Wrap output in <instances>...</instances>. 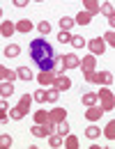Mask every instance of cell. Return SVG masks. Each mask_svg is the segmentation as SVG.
<instances>
[{
    "instance_id": "6da1fadb",
    "label": "cell",
    "mask_w": 115,
    "mask_h": 149,
    "mask_svg": "<svg viewBox=\"0 0 115 149\" xmlns=\"http://www.w3.org/2000/svg\"><path fill=\"white\" fill-rule=\"evenodd\" d=\"M28 48H30V57H32V62H35V64H41L44 60H51V57H55L53 46H51L46 39H41V37L32 39Z\"/></svg>"
},
{
    "instance_id": "7a4b0ae2",
    "label": "cell",
    "mask_w": 115,
    "mask_h": 149,
    "mask_svg": "<svg viewBox=\"0 0 115 149\" xmlns=\"http://www.w3.org/2000/svg\"><path fill=\"white\" fill-rule=\"evenodd\" d=\"M99 106H101L106 112L115 108V94L111 92L108 85H101V90H99Z\"/></svg>"
},
{
    "instance_id": "3957f363",
    "label": "cell",
    "mask_w": 115,
    "mask_h": 149,
    "mask_svg": "<svg viewBox=\"0 0 115 149\" xmlns=\"http://www.w3.org/2000/svg\"><path fill=\"white\" fill-rule=\"evenodd\" d=\"M106 39H104V35L101 37H95L88 41V48H90V53H95V55H104V51H106Z\"/></svg>"
},
{
    "instance_id": "277c9868",
    "label": "cell",
    "mask_w": 115,
    "mask_h": 149,
    "mask_svg": "<svg viewBox=\"0 0 115 149\" xmlns=\"http://www.w3.org/2000/svg\"><path fill=\"white\" fill-rule=\"evenodd\" d=\"M104 112H106V110L97 103V106H88V110L83 112V117H85L88 122H97V119H101V115H104Z\"/></svg>"
},
{
    "instance_id": "5b68a950",
    "label": "cell",
    "mask_w": 115,
    "mask_h": 149,
    "mask_svg": "<svg viewBox=\"0 0 115 149\" xmlns=\"http://www.w3.org/2000/svg\"><path fill=\"white\" fill-rule=\"evenodd\" d=\"M62 64H65V69H81V60H78L76 53H65Z\"/></svg>"
},
{
    "instance_id": "8992f818",
    "label": "cell",
    "mask_w": 115,
    "mask_h": 149,
    "mask_svg": "<svg viewBox=\"0 0 115 149\" xmlns=\"http://www.w3.org/2000/svg\"><path fill=\"white\" fill-rule=\"evenodd\" d=\"M55 76H58V71L46 69V71L37 74V83H39V85H53V83H55Z\"/></svg>"
},
{
    "instance_id": "52a82bcc",
    "label": "cell",
    "mask_w": 115,
    "mask_h": 149,
    "mask_svg": "<svg viewBox=\"0 0 115 149\" xmlns=\"http://www.w3.org/2000/svg\"><path fill=\"white\" fill-rule=\"evenodd\" d=\"M53 87H58L60 92H67L69 87H72V78L67 74H58L55 76V83H53Z\"/></svg>"
},
{
    "instance_id": "ba28073f",
    "label": "cell",
    "mask_w": 115,
    "mask_h": 149,
    "mask_svg": "<svg viewBox=\"0 0 115 149\" xmlns=\"http://www.w3.org/2000/svg\"><path fill=\"white\" fill-rule=\"evenodd\" d=\"M97 67V55L92 53V55H83V60H81V71H95Z\"/></svg>"
},
{
    "instance_id": "9c48e42d",
    "label": "cell",
    "mask_w": 115,
    "mask_h": 149,
    "mask_svg": "<svg viewBox=\"0 0 115 149\" xmlns=\"http://www.w3.org/2000/svg\"><path fill=\"white\" fill-rule=\"evenodd\" d=\"M14 32H16V23H12L9 19H5L0 23V35H2V37H12Z\"/></svg>"
},
{
    "instance_id": "30bf717a",
    "label": "cell",
    "mask_w": 115,
    "mask_h": 149,
    "mask_svg": "<svg viewBox=\"0 0 115 149\" xmlns=\"http://www.w3.org/2000/svg\"><path fill=\"white\" fill-rule=\"evenodd\" d=\"M92 12H88V9H81L76 14V25H90V21H92Z\"/></svg>"
},
{
    "instance_id": "8fae6325",
    "label": "cell",
    "mask_w": 115,
    "mask_h": 149,
    "mask_svg": "<svg viewBox=\"0 0 115 149\" xmlns=\"http://www.w3.org/2000/svg\"><path fill=\"white\" fill-rule=\"evenodd\" d=\"M65 119H67V110H65V108H60V106H55V108L51 110V122L60 124V122H65Z\"/></svg>"
},
{
    "instance_id": "7c38bea8",
    "label": "cell",
    "mask_w": 115,
    "mask_h": 149,
    "mask_svg": "<svg viewBox=\"0 0 115 149\" xmlns=\"http://www.w3.org/2000/svg\"><path fill=\"white\" fill-rule=\"evenodd\" d=\"M0 78L2 80H9V83H14L19 74H16V69H9V67H0Z\"/></svg>"
},
{
    "instance_id": "4fadbf2b",
    "label": "cell",
    "mask_w": 115,
    "mask_h": 149,
    "mask_svg": "<svg viewBox=\"0 0 115 149\" xmlns=\"http://www.w3.org/2000/svg\"><path fill=\"white\" fill-rule=\"evenodd\" d=\"M32 28H35V25H32V21H30V19H19V21H16V32L28 35Z\"/></svg>"
},
{
    "instance_id": "5bb4252c",
    "label": "cell",
    "mask_w": 115,
    "mask_h": 149,
    "mask_svg": "<svg viewBox=\"0 0 115 149\" xmlns=\"http://www.w3.org/2000/svg\"><path fill=\"white\" fill-rule=\"evenodd\" d=\"M81 101H83V106H97L99 103V92H85L81 96Z\"/></svg>"
},
{
    "instance_id": "9a60e30c",
    "label": "cell",
    "mask_w": 115,
    "mask_h": 149,
    "mask_svg": "<svg viewBox=\"0 0 115 149\" xmlns=\"http://www.w3.org/2000/svg\"><path fill=\"white\" fill-rule=\"evenodd\" d=\"M2 55L5 57H19L21 55V46L19 44H7L5 51H2Z\"/></svg>"
},
{
    "instance_id": "2e32d148",
    "label": "cell",
    "mask_w": 115,
    "mask_h": 149,
    "mask_svg": "<svg viewBox=\"0 0 115 149\" xmlns=\"http://www.w3.org/2000/svg\"><path fill=\"white\" fill-rule=\"evenodd\" d=\"M32 119H35V124H46L51 119V110H35Z\"/></svg>"
},
{
    "instance_id": "e0dca14e",
    "label": "cell",
    "mask_w": 115,
    "mask_h": 149,
    "mask_svg": "<svg viewBox=\"0 0 115 149\" xmlns=\"http://www.w3.org/2000/svg\"><path fill=\"white\" fill-rule=\"evenodd\" d=\"M30 133H32L35 138H48V129H46V124H32Z\"/></svg>"
},
{
    "instance_id": "ac0fdd59",
    "label": "cell",
    "mask_w": 115,
    "mask_h": 149,
    "mask_svg": "<svg viewBox=\"0 0 115 149\" xmlns=\"http://www.w3.org/2000/svg\"><path fill=\"white\" fill-rule=\"evenodd\" d=\"M99 135H101V129L97 126L95 122H90V126L85 129V138H88V140H97Z\"/></svg>"
},
{
    "instance_id": "d6986e66",
    "label": "cell",
    "mask_w": 115,
    "mask_h": 149,
    "mask_svg": "<svg viewBox=\"0 0 115 149\" xmlns=\"http://www.w3.org/2000/svg\"><path fill=\"white\" fill-rule=\"evenodd\" d=\"M83 7H85L88 12H92V14H99V12H101V2H99V0H83Z\"/></svg>"
},
{
    "instance_id": "ffe728a7",
    "label": "cell",
    "mask_w": 115,
    "mask_h": 149,
    "mask_svg": "<svg viewBox=\"0 0 115 149\" xmlns=\"http://www.w3.org/2000/svg\"><path fill=\"white\" fill-rule=\"evenodd\" d=\"M62 145H65V135H62V133L48 135V147H62Z\"/></svg>"
},
{
    "instance_id": "44dd1931",
    "label": "cell",
    "mask_w": 115,
    "mask_h": 149,
    "mask_svg": "<svg viewBox=\"0 0 115 149\" xmlns=\"http://www.w3.org/2000/svg\"><path fill=\"white\" fill-rule=\"evenodd\" d=\"M16 74H19V78H21V80H25V83L32 80V69H30V67H19Z\"/></svg>"
},
{
    "instance_id": "7402d4cb",
    "label": "cell",
    "mask_w": 115,
    "mask_h": 149,
    "mask_svg": "<svg viewBox=\"0 0 115 149\" xmlns=\"http://www.w3.org/2000/svg\"><path fill=\"white\" fill-rule=\"evenodd\" d=\"M32 101H35V96H32V94H23V96L19 99V106L28 112V110H30V106H32Z\"/></svg>"
},
{
    "instance_id": "603a6c76",
    "label": "cell",
    "mask_w": 115,
    "mask_h": 149,
    "mask_svg": "<svg viewBox=\"0 0 115 149\" xmlns=\"http://www.w3.org/2000/svg\"><path fill=\"white\" fill-rule=\"evenodd\" d=\"M0 94H2V99L12 96V94H14V85H12L9 80H2V85H0Z\"/></svg>"
},
{
    "instance_id": "cb8c5ba5",
    "label": "cell",
    "mask_w": 115,
    "mask_h": 149,
    "mask_svg": "<svg viewBox=\"0 0 115 149\" xmlns=\"http://www.w3.org/2000/svg\"><path fill=\"white\" fill-rule=\"evenodd\" d=\"M58 23H60V30H72V28L76 25V19H72V16H62Z\"/></svg>"
},
{
    "instance_id": "d4e9b609",
    "label": "cell",
    "mask_w": 115,
    "mask_h": 149,
    "mask_svg": "<svg viewBox=\"0 0 115 149\" xmlns=\"http://www.w3.org/2000/svg\"><path fill=\"white\" fill-rule=\"evenodd\" d=\"M58 99H60V90L51 85V90L46 92V103H58Z\"/></svg>"
},
{
    "instance_id": "484cf974",
    "label": "cell",
    "mask_w": 115,
    "mask_h": 149,
    "mask_svg": "<svg viewBox=\"0 0 115 149\" xmlns=\"http://www.w3.org/2000/svg\"><path fill=\"white\" fill-rule=\"evenodd\" d=\"M104 138H106V140H115V119H111V122L106 124V129H104Z\"/></svg>"
},
{
    "instance_id": "4316f807",
    "label": "cell",
    "mask_w": 115,
    "mask_h": 149,
    "mask_svg": "<svg viewBox=\"0 0 115 149\" xmlns=\"http://www.w3.org/2000/svg\"><path fill=\"white\" fill-rule=\"evenodd\" d=\"M113 74H111V71H101V74H99V85H108V87H111V85H113Z\"/></svg>"
},
{
    "instance_id": "83f0119b",
    "label": "cell",
    "mask_w": 115,
    "mask_h": 149,
    "mask_svg": "<svg viewBox=\"0 0 115 149\" xmlns=\"http://www.w3.org/2000/svg\"><path fill=\"white\" fill-rule=\"evenodd\" d=\"M9 115H12V119H23V117H25V115H28V112L23 110V108H21L19 103H16V106H14V108H9Z\"/></svg>"
},
{
    "instance_id": "f1b7e54d",
    "label": "cell",
    "mask_w": 115,
    "mask_h": 149,
    "mask_svg": "<svg viewBox=\"0 0 115 149\" xmlns=\"http://www.w3.org/2000/svg\"><path fill=\"white\" fill-rule=\"evenodd\" d=\"M83 78L92 85H99V71H83Z\"/></svg>"
},
{
    "instance_id": "f546056e",
    "label": "cell",
    "mask_w": 115,
    "mask_h": 149,
    "mask_svg": "<svg viewBox=\"0 0 115 149\" xmlns=\"http://www.w3.org/2000/svg\"><path fill=\"white\" fill-rule=\"evenodd\" d=\"M72 37H74V35H72L69 30H60V32H58V41H60V44H72Z\"/></svg>"
},
{
    "instance_id": "4dcf8cb0",
    "label": "cell",
    "mask_w": 115,
    "mask_h": 149,
    "mask_svg": "<svg viewBox=\"0 0 115 149\" xmlns=\"http://www.w3.org/2000/svg\"><path fill=\"white\" fill-rule=\"evenodd\" d=\"M65 147H67V149H76V147H78V138L69 133V135L65 138Z\"/></svg>"
},
{
    "instance_id": "1f68e13d",
    "label": "cell",
    "mask_w": 115,
    "mask_h": 149,
    "mask_svg": "<svg viewBox=\"0 0 115 149\" xmlns=\"http://www.w3.org/2000/svg\"><path fill=\"white\" fill-rule=\"evenodd\" d=\"M72 46H74V48H85V46H88V41L81 37V35H74V37H72Z\"/></svg>"
},
{
    "instance_id": "d6a6232c",
    "label": "cell",
    "mask_w": 115,
    "mask_h": 149,
    "mask_svg": "<svg viewBox=\"0 0 115 149\" xmlns=\"http://www.w3.org/2000/svg\"><path fill=\"white\" fill-rule=\"evenodd\" d=\"M37 32L39 35H48V32H51V23H48V21H39L37 23Z\"/></svg>"
},
{
    "instance_id": "836d02e7",
    "label": "cell",
    "mask_w": 115,
    "mask_h": 149,
    "mask_svg": "<svg viewBox=\"0 0 115 149\" xmlns=\"http://www.w3.org/2000/svg\"><path fill=\"white\" fill-rule=\"evenodd\" d=\"M111 14H115V9H113V5L111 2H101V16H111Z\"/></svg>"
},
{
    "instance_id": "e575fe53",
    "label": "cell",
    "mask_w": 115,
    "mask_h": 149,
    "mask_svg": "<svg viewBox=\"0 0 115 149\" xmlns=\"http://www.w3.org/2000/svg\"><path fill=\"white\" fill-rule=\"evenodd\" d=\"M12 145H14V140H12V135H7V133H2V135H0V147L9 149Z\"/></svg>"
},
{
    "instance_id": "d590c367",
    "label": "cell",
    "mask_w": 115,
    "mask_h": 149,
    "mask_svg": "<svg viewBox=\"0 0 115 149\" xmlns=\"http://www.w3.org/2000/svg\"><path fill=\"white\" fill-rule=\"evenodd\" d=\"M69 131H72V126H69V122H67V119H65V122H60V124H58V133H62V135H65V138H67V135H69Z\"/></svg>"
},
{
    "instance_id": "8d00e7d4",
    "label": "cell",
    "mask_w": 115,
    "mask_h": 149,
    "mask_svg": "<svg viewBox=\"0 0 115 149\" xmlns=\"http://www.w3.org/2000/svg\"><path fill=\"white\" fill-rule=\"evenodd\" d=\"M104 39H106V44H108V46H113V48H115V30H113V28L104 35Z\"/></svg>"
},
{
    "instance_id": "74e56055",
    "label": "cell",
    "mask_w": 115,
    "mask_h": 149,
    "mask_svg": "<svg viewBox=\"0 0 115 149\" xmlns=\"http://www.w3.org/2000/svg\"><path fill=\"white\" fill-rule=\"evenodd\" d=\"M32 96H35V101H37V103H46V90H37Z\"/></svg>"
},
{
    "instance_id": "f35d334b",
    "label": "cell",
    "mask_w": 115,
    "mask_h": 149,
    "mask_svg": "<svg viewBox=\"0 0 115 149\" xmlns=\"http://www.w3.org/2000/svg\"><path fill=\"white\" fill-rule=\"evenodd\" d=\"M9 117H12V115H9V110H5V108H0V122H2V124H5V122H7Z\"/></svg>"
},
{
    "instance_id": "ab89813d",
    "label": "cell",
    "mask_w": 115,
    "mask_h": 149,
    "mask_svg": "<svg viewBox=\"0 0 115 149\" xmlns=\"http://www.w3.org/2000/svg\"><path fill=\"white\" fill-rule=\"evenodd\" d=\"M28 2H30V0H14V5H16V7H25Z\"/></svg>"
},
{
    "instance_id": "60d3db41",
    "label": "cell",
    "mask_w": 115,
    "mask_h": 149,
    "mask_svg": "<svg viewBox=\"0 0 115 149\" xmlns=\"http://www.w3.org/2000/svg\"><path fill=\"white\" fill-rule=\"evenodd\" d=\"M108 25L115 30V14H111V16H108Z\"/></svg>"
},
{
    "instance_id": "b9f144b4",
    "label": "cell",
    "mask_w": 115,
    "mask_h": 149,
    "mask_svg": "<svg viewBox=\"0 0 115 149\" xmlns=\"http://www.w3.org/2000/svg\"><path fill=\"white\" fill-rule=\"evenodd\" d=\"M35 2H44V0H35Z\"/></svg>"
}]
</instances>
